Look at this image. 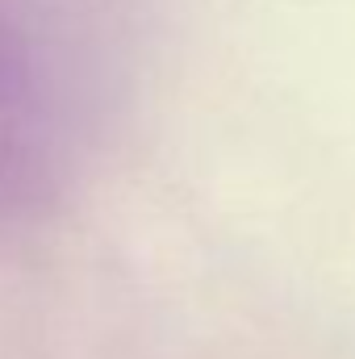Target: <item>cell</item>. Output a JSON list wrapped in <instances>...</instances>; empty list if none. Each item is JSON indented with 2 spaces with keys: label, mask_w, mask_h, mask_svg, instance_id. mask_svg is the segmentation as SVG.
Wrapping results in <instances>:
<instances>
[{
  "label": "cell",
  "mask_w": 355,
  "mask_h": 359,
  "mask_svg": "<svg viewBox=\"0 0 355 359\" xmlns=\"http://www.w3.org/2000/svg\"><path fill=\"white\" fill-rule=\"evenodd\" d=\"M109 80V0H0V234L80 176Z\"/></svg>",
  "instance_id": "cell-1"
}]
</instances>
